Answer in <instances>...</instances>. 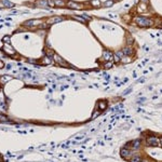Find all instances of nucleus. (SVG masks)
Masks as SVG:
<instances>
[{
    "label": "nucleus",
    "mask_w": 162,
    "mask_h": 162,
    "mask_svg": "<svg viewBox=\"0 0 162 162\" xmlns=\"http://www.w3.org/2000/svg\"><path fill=\"white\" fill-rule=\"evenodd\" d=\"M149 0H141V2H143V3H147Z\"/></svg>",
    "instance_id": "473e14b6"
},
{
    "label": "nucleus",
    "mask_w": 162,
    "mask_h": 162,
    "mask_svg": "<svg viewBox=\"0 0 162 162\" xmlns=\"http://www.w3.org/2000/svg\"><path fill=\"white\" fill-rule=\"evenodd\" d=\"M141 162H153V161L152 160H150V159H148V158H145V159H142Z\"/></svg>",
    "instance_id": "c85d7f7f"
},
{
    "label": "nucleus",
    "mask_w": 162,
    "mask_h": 162,
    "mask_svg": "<svg viewBox=\"0 0 162 162\" xmlns=\"http://www.w3.org/2000/svg\"><path fill=\"white\" fill-rule=\"evenodd\" d=\"M113 1H115V0H113ZM117 1H118V0H117Z\"/></svg>",
    "instance_id": "c9c22d12"
},
{
    "label": "nucleus",
    "mask_w": 162,
    "mask_h": 162,
    "mask_svg": "<svg viewBox=\"0 0 162 162\" xmlns=\"http://www.w3.org/2000/svg\"><path fill=\"white\" fill-rule=\"evenodd\" d=\"M102 113V111L99 110V109H98V110H96V111H95V113H93V116H92V118H96L97 116H98V115H99V113Z\"/></svg>",
    "instance_id": "a878e982"
},
{
    "label": "nucleus",
    "mask_w": 162,
    "mask_h": 162,
    "mask_svg": "<svg viewBox=\"0 0 162 162\" xmlns=\"http://www.w3.org/2000/svg\"><path fill=\"white\" fill-rule=\"evenodd\" d=\"M3 50H5V52H7V54H14L15 53V50L11 47L10 43H8V44L5 43V47H3Z\"/></svg>",
    "instance_id": "ddd939ff"
},
{
    "label": "nucleus",
    "mask_w": 162,
    "mask_h": 162,
    "mask_svg": "<svg viewBox=\"0 0 162 162\" xmlns=\"http://www.w3.org/2000/svg\"><path fill=\"white\" fill-rule=\"evenodd\" d=\"M8 121V117L5 115H1L0 113V122H7Z\"/></svg>",
    "instance_id": "393cba45"
},
{
    "label": "nucleus",
    "mask_w": 162,
    "mask_h": 162,
    "mask_svg": "<svg viewBox=\"0 0 162 162\" xmlns=\"http://www.w3.org/2000/svg\"><path fill=\"white\" fill-rule=\"evenodd\" d=\"M113 5V0H108V1H106L105 3H103V7L108 8V7H111Z\"/></svg>",
    "instance_id": "412c9836"
},
{
    "label": "nucleus",
    "mask_w": 162,
    "mask_h": 162,
    "mask_svg": "<svg viewBox=\"0 0 162 162\" xmlns=\"http://www.w3.org/2000/svg\"><path fill=\"white\" fill-rule=\"evenodd\" d=\"M66 5L69 8V9H74V10H81L84 8V5H81V3H78V2H75V1H68V2L66 3Z\"/></svg>",
    "instance_id": "423d86ee"
},
{
    "label": "nucleus",
    "mask_w": 162,
    "mask_h": 162,
    "mask_svg": "<svg viewBox=\"0 0 162 162\" xmlns=\"http://www.w3.org/2000/svg\"><path fill=\"white\" fill-rule=\"evenodd\" d=\"M141 141L139 139H134V141H132L131 143H130V145L129 146H127V147H129L131 150H138L139 149V147H141Z\"/></svg>",
    "instance_id": "0eeeda50"
},
{
    "label": "nucleus",
    "mask_w": 162,
    "mask_h": 162,
    "mask_svg": "<svg viewBox=\"0 0 162 162\" xmlns=\"http://www.w3.org/2000/svg\"><path fill=\"white\" fill-rule=\"evenodd\" d=\"M42 24L43 21H41V20H29V21L24 23V26H26V27H39Z\"/></svg>",
    "instance_id": "7ed1b4c3"
},
{
    "label": "nucleus",
    "mask_w": 162,
    "mask_h": 162,
    "mask_svg": "<svg viewBox=\"0 0 162 162\" xmlns=\"http://www.w3.org/2000/svg\"><path fill=\"white\" fill-rule=\"evenodd\" d=\"M3 67H5V64H3L2 62L0 61V69H1V68H3Z\"/></svg>",
    "instance_id": "7c9ffc66"
},
{
    "label": "nucleus",
    "mask_w": 162,
    "mask_h": 162,
    "mask_svg": "<svg viewBox=\"0 0 162 162\" xmlns=\"http://www.w3.org/2000/svg\"><path fill=\"white\" fill-rule=\"evenodd\" d=\"M74 19L77 20V21H79V22H81V23H84V22H87L82 16H78V15H75V16H74Z\"/></svg>",
    "instance_id": "5701e85b"
},
{
    "label": "nucleus",
    "mask_w": 162,
    "mask_h": 162,
    "mask_svg": "<svg viewBox=\"0 0 162 162\" xmlns=\"http://www.w3.org/2000/svg\"><path fill=\"white\" fill-rule=\"evenodd\" d=\"M12 79V77H10V76H3V77H1L0 78V81L2 83H5L7 82V80H11Z\"/></svg>",
    "instance_id": "aec40b11"
},
{
    "label": "nucleus",
    "mask_w": 162,
    "mask_h": 162,
    "mask_svg": "<svg viewBox=\"0 0 162 162\" xmlns=\"http://www.w3.org/2000/svg\"><path fill=\"white\" fill-rule=\"evenodd\" d=\"M53 1H54V3H55V7H59V8L66 7L65 1H63V0H53Z\"/></svg>",
    "instance_id": "f3484780"
},
{
    "label": "nucleus",
    "mask_w": 162,
    "mask_h": 162,
    "mask_svg": "<svg viewBox=\"0 0 162 162\" xmlns=\"http://www.w3.org/2000/svg\"><path fill=\"white\" fill-rule=\"evenodd\" d=\"M161 27H162V23H161Z\"/></svg>",
    "instance_id": "f704fd0d"
},
{
    "label": "nucleus",
    "mask_w": 162,
    "mask_h": 162,
    "mask_svg": "<svg viewBox=\"0 0 162 162\" xmlns=\"http://www.w3.org/2000/svg\"><path fill=\"white\" fill-rule=\"evenodd\" d=\"M106 1H108V0H101V2H102V5H103V3H105Z\"/></svg>",
    "instance_id": "72a5a7b5"
},
{
    "label": "nucleus",
    "mask_w": 162,
    "mask_h": 162,
    "mask_svg": "<svg viewBox=\"0 0 162 162\" xmlns=\"http://www.w3.org/2000/svg\"><path fill=\"white\" fill-rule=\"evenodd\" d=\"M121 63H123V64H127V63H130L131 62V57L130 56H128V55H124V56L121 59Z\"/></svg>",
    "instance_id": "6ab92c4d"
},
{
    "label": "nucleus",
    "mask_w": 162,
    "mask_h": 162,
    "mask_svg": "<svg viewBox=\"0 0 162 162\" xmlns=\"http://www.w3.org/2000/svg\"><path fill=\"white\" fill-rule=\"evenodd\" d=\"M61 21H63V17H61V16H52V17H50V19L48 20L47 23H48V25H52V24L59 23V22H61Z\"/></svg>",
    "instance_id": "9b49d317"
},
{
    "label": "nucleus",
    "mask_w": 162,
    "mask_h": 162,
    "mask_svg": "<svg viewBox=\"0 0 162 162\" xmlns=\"http://www.w3.org/2000/svg\"><path fill=\"white\" fill-rule=\"evenodd\" d=\"M159 145L162 147V137H161V138H159Z\"/></svg>",
    "instance_id": "2f4dec72"
},
{
    "label": "nucleus",
    "mask_w": 162,
    "mask_h": 162,
    "mask_svg": "<svg viewBox=\"0 0 162 162\" xmlns=\"http://www.w3.org/2000/svg\"><path fill=\"white\" fill-rule=\"evenodd\" d=\"M52 57H53V61L55 62V63L59 64V66H63V67H69V65L65 62V59H64L62 56H59V54L54 53V54H53V56H52Z\"/></svg>",
    "instance_id": "20e7f679"
},
{
    "label": "nucleus",
    "mask_w": 162,
    "mask_h": 162,
    "mask_svg": "<svg viewBox=\"0 0 162 162\" xmlns=\"http://www.w3.org/2000/svg\"><path fill=\"white\" fill-rule=\"evenodd\" d=\"M1 2H3V5H5V7H8V8L13 7V3L10 2V1H8V0H1Z\"/></svg>",
    "instance_id": "4be33fe9"
},
{
    "label": "nucleus",
    "mask_w": 162,
    "mask_h": 162,
    "mask_svg": "<svg viewBox=\"0 0 162 162\" xmlns=\"http://www.w3.org/2000/svg\"><path fill=\"white\" fill-rule=\"evenodd\" d=\"M36 7L42 8V9H47V8H49L48 0H38V1H36Z\"/></svg>",
    "instance_id": "1a4fd4ad"
},
{
    "label": "nucleus",
    "mask_w": 162,
    "mask_h": 162,
    "mask_svg": "<svg viewBox=\"0 0 162 162\" xmlns=\"http://www.w3.org/2000/svg\"><path fill=\"white\" fill-rule=\"evenodd\" d=\"M91 5L93 8H101L102 5V2H101V0H91Z\"/></svg>",
    "instance_id": "a211bd4d"
},
{
    "label": "nucleus",
    "mask_w": 162,
    "mask_h": 162,
    "mask_svg": "<svg viewBox=\"0 0 162 162\" xmlns=\"http://www.w3.org/2000/svg\"><path fill=\"white\" fill-rule=\"evenodd\" d=\"M52 59L50 56H48V55H45V56L42 57V59H41V63L43 64V65H51L52 64Z\"/></svg>",
    "instance_id": "2eb2a0df"
},
{
    "label": "nucleus",
    "mask_w": 162,
    "mask_h": 162,
    "mask_svg": "<svg viewBox=\"0 0 162 162\" xmlns=\"http://www.w3.org/2000/svg\"><path fill=\"white\" fill-rule=\"evenodd\" d=\"M123 53H124V55H128V56H132L134 53V50L132 47H130V45H128V47H125L124 49L122 50Z\"/></svg>",
    "instance_id": "f8f14e48"
},
{
    "label": "nucleus",
    "mask_w": 162,
    "mask_h": 162,
    "mask_svg": "<svg viewBox=\"0 0 162 162\" xmlns=\"http://www.w3.org/2000/svg\"><path fill=\"white\" fill-rule=\"evenodd\" d=\"M146 145L149 146V147H156V146L159 145V138L153 136V135H150L146 139Z\"/></svg>",
    "instance_id": "f03ea898"
},
{
    "label": "nucleus",
    "mask_w": 162,
    "mask_h": 162,
    "mask_svg": "<svg viewBox=\"0 0 162 162\" xmlns=\"http://www.w3.org/2000/svg\"><path fill=\"white\" fill-rule=\"evenodd\" d=\"M134 155V150H130L129 148L124 147L120 150V156L123 158V159H130L132 156Z\"/></svg>",
    "instance_id": "39448f33"
},
{
    "label": "nucleus",
    "mask_w": 162,
    "mask_h": 162,
    "mask_svg": "<svg viewBox=\"0 0 162 162\" xmlns=\"http://www.w3.org/2000/svg\"><path fill=\"white\" fill-rule=\"evenodd\" d=\"M142 159H143V158H142L141 156L136 155V156H132V157L129 159V161L130 162H141Z\"/></svg>",
    "instance_id": "dca6fc26"
},
{
    "label": "nucleus",
    "mask_w": 162,
    "mask_h": 162,
    "mask_svg": "<svg viewBox=\"0 0 162 162\" xmlns=\"http://www.w3.org/2000/svg\"><path fill=\"white\" fill-rule=\"evenodd\" d=\"M135 22L139 27H150L153 25V21L150 19H147V17L144 16H136L135 17Z\"/></svg>",
    "instance_id": "f257e3e1"
},
{
    "label": "nucleus",
    "mask_w": 162,
    "mask_h": 162,
    "mask_svg": "<svg viewBox=\"0 0 162 162\" xmlns=\"http://www.w3.org/2000/svg\"><path fill=\"white\" fill-rule=\"evenodd\" d=\"M5 42H8V43H10V38L9 37H5Z\"/></svg>",
    "instance_id": "c756f323"
},
{
    "label": "nucleus",
    "mask_w": 162,
    "mask_h": 162,
    "mask_svg": "<svg viewBox=\"0 0 162 162\" xmlns=\"http://www.w3.org/2000/svg\"><path fill=\"white\" fill-rule=\"evenodd\" d=\"M113 67V62H106L105 65H104V68L108 69V68H111Z\"/></svg>",
    "instance_id": "b1692460"
},
{
    "label": "nucleus",
    "mask_w": 162,
    "mask_h": 162,
    "mask_svg": "<svg viewBox=\"0 0 162 162\" xmlns=\"http://www.w3.org/2000/svg\"><path fill=\"white\" fill-rule=\"evenodd\" d=\"M48 3H49V7H55V3H54L53 0H48Z\"/></svg>",
    "instance_id": "bb28decb"
},
{
    "label": "nucleus",
    "mask_w": 162,
    "mask_h": 162,
    "mask_svg": "<svg viewBox=\"0 0 162 162\" xmlns=\"http://www.w3.org/2000/svg\"><path fill=\"white\" fill-rule=\"evenodd\" d=\"M97 107H98V109L101 111H104L107 108V102L106 101H99L98 104H97Z\"/></svg>",
    "instance_id": "4468645a"
},
{
    "label": "nucleus",
    "mask_w": 162,
    "mask_h": 162,
    "mask_svg": "<svg viewBox=\"0 0 162 162\" xmlns=\"http://www.w3.org/2000/svg\"><path fill=\"white\" fill-rule=\"evenodd\" d=\"M124 56V53H123L122 50H120V51H117L115 54H113V59H115V62L117 63V62H120L121 61V59Z\"/></svg>",
    "instance_id": "9d476101"
},
{
    "label": "nucleus",
    "mask_w": 162,
    "mask_h": 162,
    "mask_svg": "<svg viewBox=\"0 0 162 162\" xmlns=\"http://www.w3.org/2000/svg\"><path fill=\"white\" fill-rule=\"evenodd\" d=\"M102 59H104L105 62H113V54L111 53L110 51H104L103 52V55H102Z\"/></svg>",
    "instance_id": "6e6552de"
},
{
    "label": "nucleus",
    "mask_w": 162,
    "mask_h": 162,
    "mask_svg": "<svg viewBox=\"0 0 162 162\" xmlns=\"http://www.w3.org/2000/svg\"><path fill=\"white\" fill-rule=\"evenodd\" d=\"M82 17H83V19H84L87 22H88V21H91V17H90L89 15H87V14H82Z\"/></svg>",
    "instance_id": "cd10ccee"
}]
</instances>
